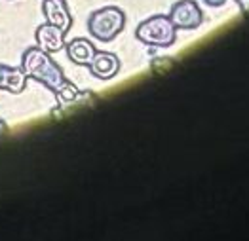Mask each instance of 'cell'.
<instances>
[{"label":"cell","mask_w":249,"mask_h":241,"mask_svg":"<svg viewBox=\"0 0 249 241\" xmlns=\"http://www.w3.org/2000/svg\"><path fill=\"white\" fill-rule=\"evenodd\" d=\"M6 131H8V125H6V121L0 118V135H4Z\"/></svg>","instance_id":"obj_13"},{"label":"cell","mask_w":249,"mask_h":241,"mask_svg":"<svg viewBox=\"0 0 249 241\" xmlns=\"http://www.w3.org/2000/svg\"><path fill=\"white\" fill-rule=\"evenodd\" d=\"M65 31L52 25V23H46V25H40L35 33V38H36V46L48 52V53H57L65 48Z\"/></svg>","instance_id":"obj_5"},{"label":"cell","mask_w":249,"mask_h":241,"mask_svg":"<svg viewBox=\"0 0 249 241\" xmlns=\"http://www.w3.org/2000/svg\"><path fill=\"white\" fill-rule=\"evenodd\" d=\"M65 50H67L69 59L72 63H76V65H80V67H88L93 59L95 52H97L95 46L89 40H86V38H74V40L67 42Z\"/></svg>","instance_id":"obj_8"},{"label":"cell","mask_w":249,"mask_h":241,"mask_svg":"<svg viewBox=\"0 0 249 241\" xmlns=\"http://www.w3.org/2000/svg\"><path fill=\"white\" fill-rule=\"evenodd\" d=\"M91 74L99 80H110L118 74L120 70V59L114 55V53H108V52H95L91 63L88 65Z\"/></svg>","instance_id":"obj_6"},{"label":"cell","mask_w":249,"mask_h":241,"mask_svg":"<svg viewBox=\"0 0 249 241\" xmlns=\"http://www.w3.org/2000/svg\"><path fill=\"white\" fill-rule=\"evenodd\" d=\"M125 25V14L116 6H107L101 10H95L88 19L89 34L99 42L114 40Z\"/></svg>","instance_id":"obj_2"},{"label":"cell","mask_w":249,"mask_h":241,"mask_svg":"<svg viewBox=\"0 0 249 241\" xmlns=\"http://www.w3.org/2000/svg\"><path fill=\"white\" fill-rule=\"evenodd\" d=\"M206 4H208V6H213V8H219V6L225 4V0H206Z\"/></svg>","instance_id":"obj_12"},{"label":"cell","mask_w":249,"mask_h":241,"mask_svg":"<svg viewBox=\"0 0 249 241\" xmlns=\"http://www.w3.org/2000/svg\"><path fill=\"white\" fill-rule=\"evenodd\" d=\"M21 70L25 72L27 78L40 82L42 86H46L52 91H55L63 82L67 80L61 67L52 59V55L48 52L40 50L38 46L25 50V53L21 57Z\"/></svg>","instance_id":"obj_1"},{"label":"cell","mask_w":249,"mask_h":241,"mask_svg":"<svg viewBox=\"0 0 249 241\" xmlns=\"http://www.w3.org/2000/svg\"><path fill=\"white\" fill-rule=\"evenodd\" d=\"M42 14H44L48 23L63 29L65 33H69V29L72 27V17L69 14L65 0H44L42 2Z\"/></svg>","instance_id":"obj_7"},{"label":"cell","mask_w":249,"mask_h":241,"mask_svg":"<svg viewBox=\"0 0 249 241\" xmlns=\"http://www.w3.org/2000/svg\"><path fill=\"white\" fill-rule=\"evenodd\" d=\"M27 86V76L21 69H12L6 65H0V89H6L10 93H21Z\"/></svg>","instance_id":"obj_9"},{"label":"cell","mask_w":249,"mask_h":241,"mask_svg":"<svg viewBox=\"0 0 249 241\" xmlns=\"http://www.w3.org/2000/svg\"><path fill=\"white\" fill-rule=\"evenodd\" d=\"M135 36H137V40L146 46L167 48L177 40V27L166 16H154L137 27Z\"/></svg>","instance_id":"obj_3"},{"label":"cell","mask_w":249,"mask_h":241,"mask_svg":"<svg viewBox=\"0 0 249 241\" xmlns=\"http://www.w3.org/2000/svg\"><path fill=\"white\" fill-rule=\"evenodd\" d=\"M53 93H55V99H57V103H59L61 106L63 104H71V103H74L76 97H78V89H76V86L69 80L63 82Z\"/></svg>","instance_id":"obj_10"},{"label":"cell","mask_w":249,"mask_h":241,"mask_svg":"<svg viewBox=\"0 0 249 241\" xmlns=\"http://www.w3.org/2000/svg\"><path fill=\"white\" fill-rule=\"evenodd\" d=\"M238 4H240V8L246 12V14H249V0H236Z\"/></svg>","instance_id":"obj_11"},{"label":"cell","mask_w":249,"mask_h":241,"mask_svg":"<svg viewBox=\"0 0 249 241\" xmlns=\"http://www.w3.org/2000/svg\"><path fill=\"white\" fill-rule=\"evenodd\" d=\"M169 19L177 29H198L204 23V14L194 0H179L173 4Z\"/></svg>","instance_id":"obj_4"}]
</instances>
